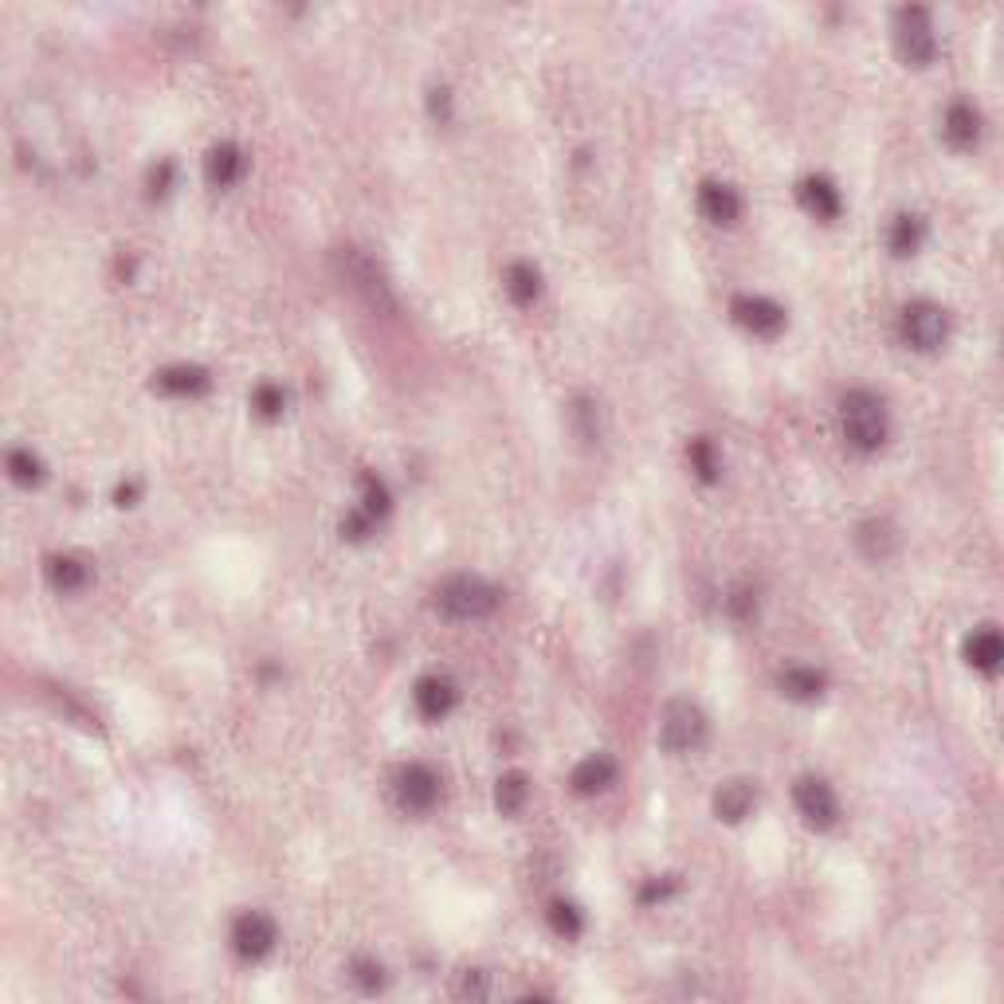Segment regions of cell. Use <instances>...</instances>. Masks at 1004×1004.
Masks as SVG:
<instances>
[{"label": "cell", "mask_w": 1004, "mask_h": 1004, "mask_svg": "<svg viewBox=\"0 0 1004 1004\" xmlns=\"http://www.w3.org/2000/svg\"><path fill=\"white\" fill-rule=\"evenodd\" d=\"M503 291L510 295L515 307H534L541 299V271L526 259H515V264L503 271Z\"/></svg>", "instance_id": "20"}, {"label": "cell", "mask_w": 1004, "mask_h": 1004, "mask_svg": "<svg viewBox=\"0 0 1004 1004\" xmlns=\"http://www.w3.org/2000/svg\"><path fill=\"white\" fill-rule=\"evenodd\" d=\"M922 240H926V225H922L918 212H898V217L891 220V228H887L891 256H898V259L914 256V251L922 248Z\"/></svg>", "instance_id": "22"}, {"label": "cell", "mask_w": 1004, "mask_h": 1004, "mask_svg": "<svg viewBox=\"0 0 1004 1004\" xmlns=\"http://www.w3.org/2000/svg\"><path fill=\"white\" fill-rule=\"evenodd\" d=\"M777 687H781V695L793 698V703H816V698L824 695V687H828V675L816 672V667H808V664H788V667H781Z\"/></svg>", "instance_id": "17"}, {"label": "cell", "mask_w": 1004, "mask_h": 1004, "mask_svg": "<svg viewBox=\"0 0 1004 1004\" xmlns=\"http://www.w3.org/2000/svg\"><path fill=\"white\" fill-rule=\"evenodd\" d=\"M357 487H361V510H366L374 523H377V518L389 515L392 495H389V487H385V479H377L374 471H366L361 479H357Z\"/></svg>", "instance_id": "26"}, {"label": "cell", "mask_w": 1004, "mask_h": 1004, "mask_svg": "<svg viewBox=\"0 0 1004 1004\" xmlns=\"http://www.w3.org/2000/svg\"><path fill=\"white\" fill-rule=\"evenodd\" d=\"M797 197H801V205H805L808 217H816V220H836L839 212H844V197H839V189L828 181V177H805Z\"/></svg>", "instance_id": "18"}, {"label": "cell", "mask_w": 1004, "mask_h": 1004, "mask_svg": "<svg viewBox=\"0 0 1004 1004\" xmlns=\"http://www.w3.org/2000/svg\"><path fill=\"white\" fill-rule=\"evenodd\" d=\"M87 581H91V569H87L83 557H76V554H56V557H48V585H51V589H56V593L71 597V593H79Z\"/></svg>", "instance_id": "21"}, {"label": "cell", "mask_w": 1004, "mask_h": 1004, "mask_svg": "<svg viewBox=\"0 0 1004 1004\" xmlns=\"http://www.w3.org/2000/svg\"><path fill=\"white\" fill-rule=\"evenodd\" d=\"M793 801H797V813L805 816L808 828L828 832L839 824V801L824 777H801L793 788Z\"/></svg>", "instance_id": "7"}, {"label": "cell", "mask_w": 1004, "mask_h": 1004, "mask_svg": "<svg viewBox=\"0 0 1004 1004\" xmlns=\"http://www.w3.org/2000/svg\"><path fill=\"white\" fill-rule=\"evenodd\" d=\"M279 942V926H275L271 914L264 911H243L240 918L232 922V950L248 962H259L267 957Z\"/></svg>", "instance_id": "9"}, {"label": "cell", "mask_w": 1004, "mask_h": 1004, "mask_svg": "<svg viewBox=\"0 0 1004 1004\" xmlns=\"http://www.w3.org/2000/svg\"><path fill=\"white\" fill-rule=\"evenodd\" d=\"M613 781H616V762L608 754H589L585 762L573 765L569 773L573 793H581V797H597V793L613 788Z\"/></svg>", "instance_id": "16"}, {"label": "cell", "mask_w": 1004, "mask_h": 1004, "mask_svg": "<svg viewBox=\"0 0 1004 1004\" xmlns=\"http://www.w3.org/2000/svg\"><path fill=\"white\" fill-rule=\"evenodd\" d=\"M962 652H965V664H970L973 672H981V675H996V672H1001L1004 644H1001V632H996L993 624H981V628H973L970 636H965Z\"/></svg>", "instance_id": "12"}, {"label": "cell", "mask_w": 1004, "mask_h": 1004, "mask_svg": "<svg viewBox=\"0 0 1004 1004\" xmlns=\"http://www.w3.org/2000/svg\"><path fill=\"white\" fill-rule=\"evenodd\" d=\"M208 385H212V377L200 366H166L161 374H153V389L166 392V397H200V392H208Z\"/></svg>", "instance_id": "19"}, {"label": "cell", "mask_w": 1004, "mask_h": 1004, "mask_svg": "<svg viewBox=\"0 0 1004 1004\" xmlns=\"http://www.w3.org/2000/svg\"><path fill=\"white\" fill-rule=\"evenodd\" d=\"M895 51L906 67H930L938 56V36H934V20L922 4H903L895 12Z\"/></svg>", "instance_id": "4"}, {"label": "cell", "mask_w": 1004, "mask_h": 1004, "mask_svg": "<svg viewBox=\"0 0 1004 1004\" xmlns=\"http://www.w3.org/2000/svg\"><path fill=\"white\" fill-rule=\"evenodd\" d=\"M757 613V597L749 589H734L730 597V616H738V620H749V616Z\"/></svg>", "instance_id": "33"}, {"label": "cell", "mask_w": 1004, "mask_h": 1004, "mask_svg": "<svg viewBox=\"0 0 1004 1004\" xmlns=\"http://www.w3.org/2000/svg\"><path fill=\"white\" fill-rule=\"evenodd\" d=\"M526 801H530V777H526L523 769H510L498 777L495 785V808L503 816H518L526 808Z\"/></svg>", "instance_id": "23"}, {"label": "cell", "mask_w": 1004, "mask_h": 1004, "mask_svg": "<svg viewBox=\"0 0 1004 1004\" xmlns=\"http://www.w3.org/2000/svg\"><path fill=\"white\" fill-rule=\"evenodd\" d=\"M169 185H173V161L161 158L158 166L150 169V197H166Z\"/></svg>", "instance_id": "32"}, {"label": "cell", "mask_w": 1004, "mask_h": 1004, "mask_svg": "<svg viewBox=\"0 0 1004 1004\" xmlns=\"http://www.w3.org/2000/svg\"><path fill=\"white\" fill-rule=\"evenodd\" d=\"M251 408H256V416H264V420H279L282 408H287V392H282V385L259 381L256 389H251Z\"/></svg>", "instance_id": "28"}, {"label": "cell", "mask_w": 1004, "mask_h": 1004, "mask_svg": "<svg viewBox=\"0 0 1004 1004\" xmlns=\"http://www.w3.org/2000/svg\"><path fill=\"white\" fill-rule=\"evenodd\" d=\"M243 166H248V158H243V150L236 141H217L205 158V177L212 189H232L243 177Z\"/></svg>", "instance_id": "15"}, {"label": "cell", "mask_w": 1004, "mask_h": 1004, "mask_svg": "<svg viewBox=\"0 0 1004 1004\" xmlns=\"http://www.w3.org/2000/svg\"><path fill=\"white\" fill-rule=\"evenodd\" d=\"M687 459H690V471H695L698 479H703V483H718L723 459H718V451H714V444L706 440V436H695V440H690Z\"/></svg>", "instance_id": "27"}, {"label": "cell", "mask_w": 1004, "mask_h": 1004, "mask_svg": "<svg viewBox=\"0 0 1004 1004\" xmlns=\"http://www.w3.org/2000/svg\"><path fill=\"white\" fill-rule=\"evenodd\" d=\"M546 918H549V930H554L557 938H565V942L581 938V934H585L581 911H577L569 898H554V903H549V911H546Z\"/></svg>", "instance_id": "24"}, {"label": "cell", "mask_w": 1004, "mask_h": 1004, "mask_svg": "<svg viewBox=\"0 0 1004 1004\" xmlns=\"http://www.w3.org/2000/svg\"><path fill=\"white\" fill-rule=\"evenodd\" d=\"M436 608H440L448 620H487V616L498 608V589L483 581V577L459 573V577H448V581L436 589Z\"/></svg>", "instance_id": "2"}, {"label": "cell", "mask_w": 1004, "mask_h": 1004, "mask_svg": "<svg viewBox=\"0 0 1004 1004\" xmlns=\"http://www.w3.org/2000/svg\"><path fill=\"white\" fill-rule=\"evenodd\" d=\"M428 110H433V118L448 122V115H451V91L448 87H433V91H428Z\"/></svg>", "instance_id": "34"}, {"label": "cell", "mask_w": 1004, "mask_h": 1004, "mask_svg": "<svg viewBox=\"0 0 1004 1004\" xmlns=\"http://www.w3.org/2000/svg\"><path fill=\"white\" fill-rule=\"evenodd\" d=\"M675 887H679V883H675V875H664V879L644 883V891H639V903H664V898L675 895Z\"/></svg>", "instance_id": "31"}, {"label": "cell", "mask_w": 1004, "mask_h": 1004, "mask_svg": "<svg viewBox=\"0 0 1004 1004\" xmlns=\"http://www.w3.org/2000/svg\"><path fill=\"white\" fill-rule=\"evenodd\" d=\"M754 805H757V785L746 777L726 781V785H718V793H714V816L726 824L746 821V816L754 813Z\"/></svg>", "instance_id": "14"}, {"label": "cell", "mask_w": 1004, "mask_h": 1004, "mask_svg": "<svg viewBox=\"0 0 1004 1004\" xmlns=\"http://www.w3.org/2000/svg\"><path fill=\"white\" fill-rule=\"evenodd\" d=\"M392 793H397V805L405 813H433L436 801H440V773L424 762H408L392 777Z\"/></svg>", "instance_id": "6"}, {"label": "cell", "mask_w": 1004, "mask_h": 1004, "mask_svg": "<svg viewBox=\"0 0 1004 1004\" xmlns=\"http://www.w3.org/2000/svg\"><path fill=\"white\" fill-rule=\"evenodd\" d=\"M706 742V714L690 698H672L659 714V749L672 757L695 754Z\"/></svg>", "instance_id": "3"}, {"label": "cell", "mask_w": 1004, "mask_h": 1004, "mask_svg": "<svg viewBox=\"0 0 1004 1004\" xmlns=\"http://www.w3.org/2000/svg\"><path fill=\"white\" fill-rule=\"evenodd\" d=\"M459 703V687L448 679V675L433 672V675H420L412 687V706L420 718H428V723H440V718H448L451 710H456Z\"/></svg>", "instance_id": "10"}, {"label": "cell", "mask_w": 1004, "mask_h": 1004, "mask_svg": "<svg viewBox=\"0 0 1004 1004\" xmlns=\"http://www.w3.org/2000/svg\"><path fill=\"white\" fill-rule=\"evenodd\" d=\"M898 334H903L906 346L918 349V354H934V349H942L950 338L946 307H938V302H930V299L906 302L903 318H898Z\"/></svg>", "instance_id": "5"}, {"label": "cell", "mask_w": 1004, "mask_h": 1004, "mask_svg": "<svg viewBox=\"0 0 1004 1004\" xmlns=\"http://www.w3.org/2000/svg\"><path fill=\"white\" fill-rule=\"evenodd\" d=\"M349 977H354V985L361 988V993H381L385 988V970H381V962H374V957H357V962L349 965Z\"/></svg>", "instance_id": "29"}, {"label": "cell", "mask_w": 1004, "mask_h": 1004, "mask_svg": "<svg viewBox=\"0 0 1004 1004\" xmlns=\"http://www.w3.org/2000/svg\"><path fill=\"white\" fill-rule=\"evenodd\" d=\"M698 212H703L710 225L730 228L742 220V197L734 185L726 181H703L698 185Z\"/></svg>", "instance_id": "11"}, {"label": "cell", "mask_w": 1004, "mask_h": 1004, "mask_svg": "<svg viewBox=\"0 0 1004 1004\" xmlns=\"http://www.w3.org/2000/svg\"><path fill=\"white\" fill-rule=\"evenodd\" d=\"M456 993L459 996H471V1001H483V996H487V973H483V970H464V973H459Z\"/></svg>", "instance_id": "30"}, {"label": "cell", "mask_w": 1004, "mask_h": 1004, "mask_svg": "<svg viewBox=\"0 0 1004 1004\" xmlns=\"http://www.w3.org/2000/svg\"><path fill=\"white\" fill-rule=\"evenodd\" d=\"M839 420H844V440L852 444L855 451H879L891 436L887 400L875 397L872 389L847 392L844 408H839Z\"/></svg>", "instance_id": "1"}, {"label": "cell", "mask_w": 1004, "mask_h": 1004, "mask_svg": "<svg viewBox=\"0 0 1004 1004\" xmlns=\"http://www.w3.org/2000/svg\"><path fill=\"white\" fill-rule=\"evenodd\" d=\"M4 464H9V479L17 487H40L43 483V464L32 448H12Z\"/></svg>", "instance_id": "25"}, {"label": "cell", "mask_w": 1004, "mask_h": 1004, "mask_svg": "<svg viewBox=\"0 0 1004 1004\" xmlns=\"http://www.w3.org/2000/svg\"><path fill=\"white\" fill-rule=\"evenodd\" d=\"M138 495H141V483H138V479H130V483H118V490H115V503H118V507H133V503H138Z\"/></svg>", "instance_id": "35"}, {"label": "cell", "mask_w": 1004, "mask_h": 1004, "mask_svg": "<svg viewBox=\"0 0 1004 1004\" xmlns=\"http://www.w3.org/2000/svg\"><path fill=\"white\" fill-rule=\"evenodd\" d=\"M942 138H946L954 150H973L981 138V110L965 99L950 102L946 115H942Z\"/></svg>", "instance_id": "13"}, {"label": "cell", "mask_w": 1004, "mask_h": 1004, "mask_svg": "<svg viewBox=\"0 0 1004 1004\" xmlns=\"http://www.w3.org/2000/svg\"><path fill=\"white\" fill-rule=\"evenodd\" d=\"M730 315H734V322H738L742 330L754 334V338H777L788 322L785 307L765 299V295H734Z\"/></svg>", "instance_id": "8"}]
</instances>
